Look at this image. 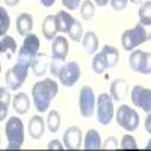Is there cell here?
I'll list each match as a JSON object with an SVG mask.
<instances>
[{
  "label": "cell",
  "instance_id": "1",
  "mask_svg": "<svg viewBox=\"0 0 151 151\" xmlns=\"http://www.w3.org/2000/svg\"><path fill=\"white\" fill-rule=\"evenodd\" d=\"M58 92H59V85L53 79H44L41 82H36L32 88V100L35 109L42 113L47 112Z\"/></svg>",
  "mask_w": 151,
  "mask_h": 151
},
{
  "label": "cell",
  "instance_id": "2",
  "mask_svg": "<svg viewBox=\"0 0 151 151\" xmlns=\"http://www.w3.org/2000/svg\"><path fill=\"white\" fill-rule=\"evenodd\" d=\"M148 40H151V33H148L145 30V26L141 23L136 24L132 29L124 30L121 35V44L125 52H133L137 45L144 44Z\"/></svg>",
  "mask_w": 151,
  "mask_h": 151
},
{
  "label": "cell",
  "instance_id": "3",
  "mask_svg": "<svg viewBox=\"0 0 151 151\" xmlns=\"http://www.w3.org/2000/svg\"><path fill=\"white\" fill-rule=\"evenodd\" d=\"M5 134L8 139L6 150H20L24 142V125L18 116H11L5 124Z\"/></svg>",
  "mask_w": 151,
  "mask_h": 151
},
{
  "label": "cell",
  "instance_id": "4",
  "mask_svg": "<svg viewBox=\"0 0 151 151\" xmlns=\"http://www.w3.org/2000/svg\"><path fill=\"white\" fill-rule=\"evenodd\" d=\"M38 53H40V38L35 33H27L24 36L21 48L18 50V62L32 67V62L35 60Z\"/></svg>",
  "mask_w": 151,
  "mask_h": 151
},
{
  "label": "cell",
  "instance_id": "5",
  "mask_svg": "<svg viewBox=\"0 0 151 151\" xmlns=\"http://www.w3.org/2000/svg\"><path fill=\"white\" fill-rule=\"evenodd\" d=\"M115 119H116V124L125 132H134L139 127V115H137V112L134 109H132L127 104H122L118 107L115 113Z\"/></svg>",
  "mask_w": 151,
  "mask_h": 151
},
{
  "label": "cell",
  "instance_id": "6",
  "mask_svg": "<svg viewBox=\"0 0 151 151\" xmlns=\"http://www.w3.org/2000/svg\"><path fill=\"white\" fill-rule=\"evenodd\" d=\"M97 119L101 125H107L115 115L113 110V98L107 92H101L97 97V109H95Z\"/></svg>",
  "mask_w": 151,
  "mask_h": 151
},
{
  "label": "cell",
  "instance_id": "7",
  "mask_svg": "<svg viewBox=\"0 0 151 151\" xmlns=\"http://www.w3.org/2000/svg\"><path fill=\"white\" fill-rule=\"evenodd\" d=\"M97 109V97L91 86H82L79 92V110L83 118H91Z\"/></svg>",
  "mask_w": 151,
  "mask_h": 151
},
{
  "label": "cell",
  "instance_id": "8",
  "mask_svg": "<svg viewBox=\"0 0 151 151\" xmlns=\"http://www.w3.org/2000/svg\"><path fill=\"white\" fill-rule=\"evenodd\" d=\"M129 64L134 73L151 74V53L142 52V50H133L129 58Z\"/></svg>",
  "mask_w": 151,
  "mask_h": 151
},
{
  "label": "cell",
  "instance_id": "9",
  "mask_svg": "<svg viewBox=\"0 0 151 151\" xmlns=\"http://www.w3.org/2000/svg\"><path fill=\"white\" fill-rule=\"evenodd\" d=\"M80 74H82L80 65H79L76 60H71V62H67V64H64V67H62V70H60L59 74H58V79H59L60 85L71 88V86H74L76 83L79 82Z\"/></svg>",
  "mask_w": 151,
  "mask_h": 151
},
{
  "label": "cell",
  "instance_id": "10",
  "mask_svg": "<svg viewBox=\"0 0 151 151\" xmlns=\"http://www.w3.org/2000/svg\"><path fill=\"white\" fill-rule=\"evenodd\" d=\"M132 103L142 109L147 113H151V89L142 86V85H136L132 89Z\"/></svg>",
  "mask_w": 151,
  "mask_h": 151
},
{
  "label": "cell",
  "instance_id": "11",
  "mask_svg": "<svg viewBox=\"0 0 151 151\" xmlns=\"http://www.w3.org/2000/svg\"><path fill=\"white\" fill-rule=\"evenodd\" d=\"M64 145L67 150H79L82 147V130L77 125H71L64 133Z\"/></svg>",
  "mask_w": 151,
  "mask_h": 151
},
{
  "label": "cell",
  "instance_id": "12",
  "mask_svg": "<svg viewBox=\"0 0 151 151\" xmlns=\"http://www.w3.org/2000/svg\"><path fill=\"white\" fill-rule=\"evenodd\" d=\"M70 52V45L65 36H56L52 42V58L65 60Z\"/></svg>",
  "mask_w": 151,
  "mask_h": 151
},
{
  "label": "cell",
  "instance_id": "13",
  "mask_svg": "<svg viewBox=\"0 0 151 151\" xmlns=\"http://www.w3.org/2000/svg\"><path fill=\"white\" fill-rule=\"evenodd\" d=\"M127 92H129V83L124 79H115L112 82L109 94L112 95L113 101H121V100L127 95Z\"/></svg>",
  "mask_w": 151,
  "mask_h": 151
},
{
  "label": "cell",
  "instance_id": "14",
  "mask_svg": "<svg viewBox=\"0 0 151 151\" xmlns=\"http://www.w3.org/2000/svg\"><path fill=\"white\" fill-rule=\"evenodd\" d=\"M55 18H56L58 32H60V33H68L71 26L76 21V18L70 14V12H67V11H59L58 14L55 15Z\"/></svg>",
  "mask_w": 151,
  "mask_h": 151
},
{
  "label": "cell",
  "instance_id": "15",
  "mask_svg": "<svg viewBox=\"0 0 151 151\" xmlns=\"http://www.w3.org/2000/svg\"><path fill=\"white\" fill-rule=\"evenodd\" d=\"M0 53L2 56H6V60H11L17 55V42L12 36H2V41H0Z\"/></svg>",
  "mask_w": 151,
  "mask_h": 151
},
{
  "label": "cell",
  "instance_id": "16",
  "mask_svg": "<svg viewBox=\"0 0 151 151\" xmlns=\"http://www.w3.org/2000/svg\"><path fill=\"white\" fill-rule=\"evenodd\" d=\"M83 148L85 150H101L103 144H101V137H100V133L95 129H89L85 134L83 139Z\"/></svg>",
  "mask_w": 151,
  "mask_h": 151
},
{
  "label": "cell",
  "instance_id": "17",
  "mask_svg": "<svg viewBox=\"0 0 151 151\" xmlns=\"http://www.w3.org/2000/svg\"><path fill=\"white\" fill-rule=\"evenodd\" d=\"M29 106H30V100H29L26 92H17L14 97H12V107L15 109V112L18 113V115L27 113Z\"/></svg>",
  "mask_w": 151,
  "mask_h": 151
},
{
  "label": "cell",
  "instance_id": "18",
  "mask_svg": "<svg viewBox=\"0 0 151 151\" xmlns=\"http://www.w3.org/2000/svg\"><path fill=\"white\" fill-rule=\"evenodd\" d=\"M32 71L35 76H38V77H41V76H44L47 73V70L50 68V60L48 58L44 55V53H38L35 60L32 62Z\"/></svg>",
  "mask_w": 151,
  "mask_h": 151
},
{
  "label": "cell",
  "instance_id": "19",
  "mask_svg": "<svg viewBox=\"0 0 151 151\" xmlns=\"http://www.w3.org/2000/svg\"><path fill=\"white\" fill-rule=\"evenodd\" d=\"M29 134L32 139H41L44 134V119L40 115H33L29 121Z\"/></svg>",
  "mask_w": 151,
  "mask_h": 151
},
{
  "label": "cell",
  "instance_id": "20",
  "mask_svg": "<svg viewBox=\"0 0 151 151\" xmlns=\"http://www.w3.org/2000/svg\"><path fill=\"white\" fill-rule=\"evenodd\" d=\"M101 53L104 56V62H106V67L107 68H115L118 65V62H119V52H118L116 47L107 44V45L103 47Z\"/></svg>",
  "mask_w": 151,
  "mask_h": 151
},
{
  "label": "cell",
  "instance_id": "21",
  "mask_svg": "<svg viewBox=\"0 0 151 151\" xmlns=\"http://www.w3.org/2000/svg\"><path fill=\"white\" fill-rule=\"evenodd\" d=\"M33 27V18L30 14H27V12H23V14H20L17 17V32L23 36H26L27 33H30Z\"/></svg>",
  "mask_w": 151,
  "mask_h": 151
},
{
  "label": "cell",
  "instance_id": "22",
  "mask_svg": "<svg viewBox=\"0 0 151 151\" xmlns=\"http://www.w3.org/2000/svg\"><path fill=\"white\" fill-rule=\"evenodd\" d=\"M82 45L86 55H95L98 50V38L94 32H86L82 38Z\"/></svg>",
  "mask_w": 151,
  "mask_h": 151
},
{
  "label": "cell",
  "instance_id": "23",
  "mask_svg": "<svg viewBox=\"0 0 151 151\" xmlns=\"http://www.w3.org/2000/svg\"><path fill=\"white\" fill-rule=\"evenodd\" d=\"M58 33V26H56V18L55 15H47L42 21V35L45 36V40L53 41Z\"/></svg>",
  "mask_w": 151,
  "mask_h": 151
},
{
  "label": "cell",
  "instance_id": "24",
  "mask_svg": "<svg viewBox=\"0 0 151 151\" xmlns=\"http://www.w3.org/2000/svg\"><path fill=\"white\" fill-rule=\"evenodd\" d=\"M11 103V94L6 88H0V121H5Z\"/></svg>",
  "mask_w": 151,
  "mask_h": 151
},
{
  "label": "cell",
  "instance_id": "25",
  "mask_svg": "<svg viewBox=\"0 0 151 151\" xmlns=\"http://www.w3.org/2000/svg\"><path fill=\"white\" fill-rule=\"evenodd\" d=\"M139 21L144 26H151V2H144L137 11Z\"/></svg>",
  "mask_w": 151,
  "mask_h": 151
},
{
  "label": "cell",
  "instance_id": "26",
  "mask_svg": "<svg viewBox=\"0 0 151 151\" xmlns=\"http://www.w3.org/2000/svg\"><path fill=\"white\" fill-rule=\"evenodd\" d=\"M47 127L52 133H56L60 129V115L58 110H50L47 116Z\"/></svg>",
  "mask_w": 151,
  "mask_h": 151
},
{
  "label": "cell",
  "instance_id": "27",
  "mask_svg": "<svg viewBox=\"0 0 151 151\" xmlns=\"http://www.w3.org/2000/svg\"><path fill=\"white\" fill-rule=\"evenodd\" d=\"M95 15V6L91 0H83L80 5V17L83 20H92Z\"/></svg>",
  "mask_w": 151,
  "mask_h": 151
},
{
  "label": "cell",
  "instance_id": "28",
  "mask_svg": "<svg viewBox=\"0 0 151 151\" xmlns=\"http://www.w3.org/2000/svg\"><path fill=\"white\" fill-rule=\"evenodd\" d=\"M5 83H6V86L9 88V89H12V91H18L20 88L23 86V83L18 80V77L14 74V71H12V68L8 70L6 74H5Z\"/></svg>",
  "mask_w": 151,
  "mask_h": 151
},
{
  "label": "cell",
  "instance_id": "29",
  "mask_svg": "<svg viewBox=\"0 0 151 151\" xmlns=\"http://www.w3.org/2000/svg\"><path fill=\"white\" fill-rule=\"evenodd\" d=\"M91 68H92V71H94L95 74H103V73H104V70H106L107 67H106V62H104L103 53H95V55H94Z\"/></svg>",
  "mask_w": 151,
  "mask_h": 151
},
{
  "label": "cell",
  "instance_id": "30",
  "mask_svg": "<svg viewBox=\"0 0 151 151\" xmlns=\"http://www.w3.org/2000/svg\"><path fill=\"white\" fill-rule=\"evenodd\" d=\"M29 65H26V64H23V62H18L17 60V64L12 67V71H14V74L18 77V80L21 82V83H24L26 82V79H27V71H29Z\"/></svg>",
  "mask_w": 151,
  "mask_h": 151
},
{
  "label": "cell",
  "instance_id": "31",
  "mask_svg": "<svg viewBox=\"0 0 151 151\" xmlns=\"http://www.w3.org/2000/svg\"><path fill=\"white\" fill-rule=\"evenodd\" d=\"M68 35H70V38L73 41H76V42H79V41H82V38H83V26H82V23L79 21V20H76L74 21V24L71 26V29H70V32H68Z\"/></svg>",
  "mask_w": 151,
  "mask_h": 151
},
{
  "label": "cell",
  "instance_id": "32",
  "mask_svg": "<svg viewBox=\"0 0 151 151\" xmlns=\"http://www.w3.org/2000/svg\"><path fill=\"white\" fill-rule=\"evenodd\" d=\"M9 24H11L9 14L6 12V9L2 6V8H0V35H2V36H5L6 32L9 30Z\"/></svg>",
  "mask_w": 151,
  "mask_h": 151
},
{
  "label": "cell",
  "instance_id": "33",
  "mask_svg": "<svg viewBox=\"0 0 151 151\" xmlns=\"http://www.w3.org/2000/svg\"><path fill=\"white\" fill-rule=\"evenodd\" d=\"M119 148L121 150H137V142L132 134H124L121 139V144H119Z\"/></svg>",
  "mask_w": 151,
  "mask_h": 151
},
{
  "label": "cell",
  "instance_id": "34",
  "mask_svg": "<svg viewBox=\"0 0 151 151\" xmlns=\"http://www.w3.org/2000/svg\"><path fill=\"white\" fill-rule=\"evenodd\" d=\"M62 67H64V60H60V59H53L50 60V73H52L55 77H58V74L59 71L62 70Z\"/></svg>",
  "mask_w": 151,
  "mask_h": 151
},
{
  "label": "cell",
  "instance_id": "35",
  "mask_svg": "<svg viewBox=\"0 0 151 151\" xmlns=\"http://www.w3.org/2000/svg\"><path fill=\"white\" fill-rule=\"evenodd\" d=\"M116 148H119V144L116 141V137H113V136L107 137L103 144V150H116Z\"/></svg>",
  "mask_w": 151,
  "mask_h": 151
},
{
  "label": "cell",
  "instance_id": "36",
  "mask_svg": "<svg viewBox=\"0 0 151 151\" xmlns=\"http://www.w3.org/2000/svg\"><path fill=\"white\" fill-rule=\"evenodd\" d=\"M62 5H64L68 11H76L82 5V0H62Z\"/></svg>",
  "mask_w": 151,
  "mask_h": 151
},
{
  "label": "cell",
  "instance_id": "37",
  "mask_svg": "<svg viewBox=\"0 0 151 151\" xmlns=\"http://www.w3.org/2000/svg\"><path fill=\"white\" fill-rule=\"evenodd\" d=\"M129 0H110V6L115 11H124L127 8Z\"/></svg>",
  "mask_w": 151,
  "mask_h": 151
},
{
  "label": "cell",
  "instance_id": "38",
  "mask_svg": "<svg viewBox=\"0 0 151 151\" xmlns=\"http://www.w3.org/2000/svg\"><path fill=\"white\" fill-rule=\"evenodd\" d=\"M47 148H48V150H55V148H56V150H65V145H62V142L58 141V139H53V141L48 142Z\"/></svg>",
  "mask_w": 151,
  "mask_h": 151
},
{
  "label": "cell",
  "instance_id": "39",
  "mask_svg": "<svg viewBox=\"0 0 151 151\" xmlns=\"http://www.w3.org/2000/svg\"><path fill=\"white\" fill-rule=\"evenodd\" d=\"M55 2H56V0H40L41 6H44V8H52L55 5Z\"/></svg>",
  "mask_w": 151,
  "mask_h": 151
},
{
  "label": "cell",
  "instance_id": "40",
  "mask_svg": "<svg viewBox=\"0 0 151 151\" xmlns=\"http://www.w3.org/2000/svg\"><path fill=\"white\" fill-rule=\"evenodd\" d=\"M145 130H147V133L151 134V113H148V116L145 119Z\"/></svg>",
  "mask_w": 151,
  "mask_h": 151
},
{
  "label": "cell",
  "instance_id": "41",
  "mask_svg": "<svg viewBox=\"0 0 151 151\" xmlns=\"http://www.w3.org/2000/svg\"><path fill=\"white\" fill-rule=\"evenodd\" d=\"M3 2L6 3V6H17L20 3V0H3Z\"/></svg>",
  "mask_w": 151,
  "mask_h": 151
},
{
  "label": "cell",
  "instance_id": "42",
  "mask_svg": "<svg viewBox=\"0 0 151 151\" xmlns=\"http://www.w3.org/2000/svg\"><path fill=\"white\" fill-rule=\"evenodd\" d=\"M94 2H95V5H98V6H106L107 3H110V0H94Z\"/></svg>",
  "mask_w": 151,
  "mask_h": 151
},
{
  "label": "cell",
  "instance_id": "43",
  "mask_svg": "<svg viewBox=\"0 0 151 151\" xmlns=\"http://www.w3.org/2000/svg\"><path fill=\"white\" fill-rule=\"evenodd\" d=\"M145 148H147V150H151V137H150V141L147 142V145H145Z\"/></svg>",
  "mask_w": 151,
  "mask_h": 151
},
{
  "label": "cell",
  "instance_id": "44",
  "mask_svg": "<svg viewBox=\"0 0 151 151\" xmlns=\"http://www.w3.org/2000/svg\"><path fill=\"white\" fill-rule=\"evenodd\" d=\"M132 2H133V3H134V5H139V3H141V2H142V0H132Z\"/></svg>",
  "mask_w": 151,
  "mask_h": 151
}]
</instances>
